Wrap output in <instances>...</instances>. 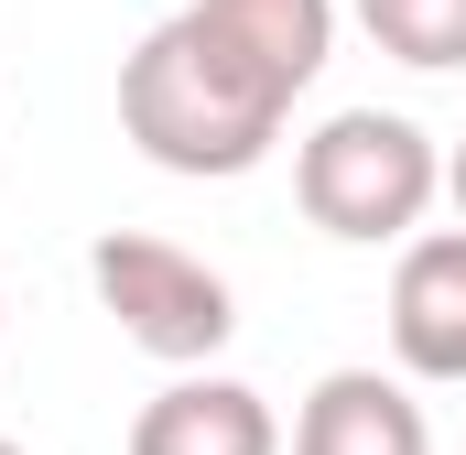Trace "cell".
Returning a JSON list of instances; mask_svg holds the SVG:
<instances>
[{
	"label": "cell",
	"instance_id": "cell-1",
	"mask_svg": "<svg viewBox=\"0 0 466 455\" xmlns=\"http://www.w3.org/2000/svg\"><path fill=\"white\" fill-rule=\"evenodd\" d=\"M337 55V0H185L119 66V141L152 174L238 185Z\"/></svg>",
	"mask_w": 466,
	"mask_h": 455
},
{
	"label": "cell",
	"instance_id": "cell-2",
	"mask_svg": "<svg viewBox=\"0 0 466 455\" xmlns=\"http://www.w3.org/2000/svg\"><path fill=\"white\" fill-rule=\"evenodd\" d=\"M434 196H445V152L401 109H337L293 152V207L348 249H412Z\"/></svg>",
	"mask_w": 466,
	"mask_h": 455
},
{
	"label": "cell",
	"instance_id": "cell-3",
	"mask_svg": "<svg viewBox=\"0 0 466 455\" xmlns=\"http://www.w3.org/2000/svg\"><path fill=\"white\" fill-rule=\"evenodd\" d=\"M87 282H98L109 326L141 347V358H163L174 379L207 369V358L238 337L228 271H207L196 249H174V238H152V228H109V238H87Z\"/></svg>",
	"mask_w": 466,
	"mask_h": 455
},
{
	"label": "cell",
	"instance_id": "cell-4",
	"mask_svg": "<svg viewBox=\"0 0 466 455\" xmlns=\"http://www.w3.org/2000/svg\"><path fill=\"white\" fill-rule=\"evenodd\" d=\"M390 358L401 379H466V228H423L390 260Z\"/></svg>",
	"mask_w": 466,
	"mask_h": 455
},
{
	"label": "cell",
	"instance_id": "cell-5",
	"mask_svg": "<svg viewBox=\"0 0 466 455\" xmlns=\"http://www.w3.org/2000/svg\"><path fill=\"white\" fill-rule=\"evenodd\" d=\"M130 455H282L271 401L228 369H185L130 412Z\"/></svg>",
	"mask_w": 466,
	"mask_h": 455
},
{
	"label": "cell",
	"instance_id": "cell-6",
	"mask_svg": "<svg viewBox=\"0 0 466 455\" xmlns=\"http://www.w3.org/2000/svg\"><path fill=\"white\" fill-rule=\"evenodd\" d=\"M293 455H434V423L412 379L390 369H326L293 412Z\"/></svg>",
	"mask_w": 466,
	"mask_h": 455
},
{
	"label": "cell",
	"instance_id": "cell-7",
	"mask_svg": "<svg viewBox=\"0 0 466 455\" xmlns=\"http://www.w3.org/2000/svg\"><path fill=\"white\" fill-rule=\"evenodd\" d=\"M358 33L412 76H466V0H348Z\"/></svg>",
	"mask_w": 466,
	"mask_h": 455
},
{
	"label": "cell",
	"instance_id": "cell-8",
	"mask_svg": "<svg viewBox=\"0 0 466 455\" xmlns=\"http://www.w3.org/2000/svg\"><path fill=\"white\" fill-rule=\"evenodd\" d=\"M445 196H456V228H466V141L445 152Z\"/></svg>",
	"mask_w": 466,
	"mask_h": 455
},
{
	"label": "cell",
	"instance_id": "cell-9",
	"mask_svg": "<svg viewBox=\"0 0 466 455\" xmlns=\"http://www.w3.org/2000/svg\"><path fill=\"white\" fill-rule=\"evenodd\" d=\"M0 455H33V445H11V434H0Z\"/></svg>",
	"mask_w": 466,
	"mask_h": 455
},
{
	"label": "cell",
	"instance_id": "cell-10",
	"mask_svg": "<svg viewBox=\"0 0 466 455\" xmlns=\"http://www.w3.org/2000/svg\"><path fill=\"white\" fill-rule=\"evenodd\" d=\"M0 315H11V293H0Z\"/></svg>",
	"mask_w": 466,
	"mask_h": 455
}]
</instances>
